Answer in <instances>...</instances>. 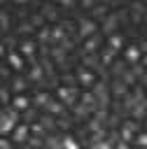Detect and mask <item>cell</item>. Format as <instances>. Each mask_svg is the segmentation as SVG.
I'll list each match as a JSON object with an SVG mask.
<instances>
[{
    "mask_svg": "<svg viewBox=\"0 0 147 149\" xmlns=\"http://www.w3.org/2000/svg\"><path fill=\"white\" fill-rule=\"evenodd\" d=\"M0 2H7V0H0Z\"/></svg>",
    "mask_w": 147,
    "mask_h": 149,
    "instance_id": "obj_38",
    "label": "cell"
},
{
    "mask_svg": "<svg viewBox=\"0 0 147 149\" xmlns=\"http://www.w3.org/2000/svg\"><path fill=\"white\" fill-rule=\"evenodd\" d=\"M2 54H5V47H2V44H0V56H2Z\"/></svg>",
    "mask_w": 147,
    "mask_h": 149,
    "instance_id": "obj_34",
    "label": "cell"
},
{
    "mask_svg": "<svg viewBox=\"0 0 147 149\" xmlns=\"http://www.w3.org/2000/svg\"><path fill=\"white\" fill-rule=\"evenodd\" d=\"M140 142H142V144H147V135H140Z\"/></svg>",
    "mask_w": 147,
    "mask_h": 149,
    "instance_id": "obj_33",
    "label": "cell"
},
{
    "mask_svg": "<svg viewBox=\"0 0 147 149\" xmlns=\"http://www.w3.org/2000/svg\"><path fill=\"white\" fill-rule=\"evenodd\" d=\"M30 133H35V135H42V133H44V126H42V123H33V126H30Z\"/></svg>",
    "mask_w": 147,
    "mask_h": 149,
    "instance_id": "obj_24",
    "label": "cell"
},
{
    "mask_svg": "<svg viewBox=\"0 0 147 149\" xmlns=\"http://www.w3.org/2000/svg\"><path fill=\"white\" fill-rule=\"evenodd\" d=\"M114 28H117V16H107L105 23H103V30H105V33H112Z\"/></svg>",
    "mask_w": 147,
    "mask_h": 149,
    "instance_id": "obj_7",
    "label": "cell"
},
{
    "mask_svg": "<svg viewBox=\"0 0 147 149\" xmlns=\"http://www.w3.org/2000/svg\"><path fill=\"white\" fill-rule=\"evenodd\" d=\"M142 49H145V51H147V42H145V44H142Z\"/></svg>",
    "mask_w": 147,
    "mask_h": 149,
    "instance_id": "obj_36",
    "label": "cell"
},
{
    "mask_svg": "<svg viewBox=\"0 0 147 149\" xmlns=\"http://www.w3.org/2000/svg\"><path fill=\"white\" fill-rule=\"evenodd\" d=\"M58 2H61V5H63V7H68V5H70V2H72V0H58Z\"/></svg>",
    "mask_w": 147,
    "mask_h": 149,
    "instance_id": "obj_32",
    "label": "cell"
},
{
    "mask_svg": "<svg viewBox=\"0 0 147 149\" xmlns=\"http://www.w3.org/2000/svg\"><path fill=\"white\" fill-rule=\"evenodd\" d=\"M28 130H30L28 126H14V140L16 142H23L28 137Z\"/></svg>",
    "mask_w": 147,
    "mask_h": 149,
    "instance_id": "obj_3",
    "label": "cell"
},
{
    "mask_svg": "<svg viewBox=\"0 0 147 149\" xmlns=\"http://www.w3.org/2000/svg\"><path fill=\"white\" fill-rule=\"evenodd\" d=\"M9 28V16L5 12H0V30H7Z\"/></svg>",
    "mask_w": 147,
    "mask_h": 149,
    "instance_id": "obj_18",
    "label": "cell"
},
{
    "mask_svg": "<svg viewBox=\"0 0 147 149\" xmlns=\"http://www.w3.org/2000/svg\"><path fill=\"white\" fill-rule=\"evenodd\" d=\"M14 107H16V109H26V107H28V100H26L23 95H16V98H14Z\"/></svg>",
    "mask_w": 147,
    "mask_h": 149,
    "instance_id": "obj_15",
    "label": "cell"
},
{
    "mask_svg": "<svg viewBox=\"0 0 147 149\" xmlns=\"http://www.w3.org/2000/svg\"><path fill=\"white\" fill-rule=\"evenodd\" d=\"M33 28H35L33 23H21V28H19V30H21V33H30Z\"/></svg>",
    "mask_w": 147,
    "mask_h": 149,
    "instance_id": "obj_26",
    "label": "cell"
},
{
    "mask_svg": "<svg viewBox=\"0 0 147 149\" xmlns=\"http://www.w3.org/2000/svg\"><path fill=\"white\" fill-rule=\"evenodd\" d=\"M0 100H2V102H7V100H9V95H7V91H0Z\"/></svg>",
    "mask_w": 147,
    "mask_h": 149,
    "instance_id": "obj_29",
    "label": "cell"
},
{
    "mask_svg": "<svg viewBox=\"0 0 147 149\" xmlns=\"http://www.w3.org/2000/svg\"><path fill=\"white\" fill-rule=\"evenodd\" d=\"M47 40H51V30L42 28V30H40V42H47Z\"/></svg>",
    "mask_w": 147,
    "mask_h": 149,
    "instance_id": "obj_23",
    "label": "cell"
},
{
    "mask_svg": "<svg viewBox=\"0 0 147 149\" xmlns=\"http://www.w3.org/2000/svg\"><path fill=\"white\" fill-rule=\"evenodd\" d=\"M114 54H117L114 49H107V51L103 54V63H105V65H110V63H112V58H114Z\"/></svg>",
    "mask_w": 147,
    "mask_h": 149,
    "instance_id": "obj_17",
    "label": "cell"
},
{
    "mask_svg": "<svg viewBox=\"0 0 147 149\" xmlns=\"http://www.w3.org/2000/svg\"><path fill=\"white\" fill-rule=\"evenodd\" d=\"M30 79H42V68H40V65H35V68L30 70Z\"/></svg>",
    "mask_w": 147,
    "mask_h": 149,
    "instance_id": "obj_21",
    "label": "cell"
},
{
    "mask_svg": "<svg viewBox=\"0 0 147 149\" xmlns=\"http://www.w3.org/2000/svg\"><path fill=\"white\" fill-rule=\"evenodd\" d=\"M30 23H33V26H35V28H37V26H42V23H44V14H35V16H33V21H30Z\"/></svg>",
    "mask_w": 147,
    "mask_h": 149,
    "instance_id": "obj_22",
    "label": "cell"
},
{
    "mask_svg": "<svg viewBox=\"0 0 147 149\" xmlns=\"http://www.w3.org/2000/svg\"><path fill=\"white\" fill-rule=\"evenodd\" d=\"M63 37H65V33H63V28H61V26L51 28V42H56V44H58V42H61Z\"/></svg>",
    "mask_w": 147,
    "mask_h": 149,
    "instance_id": "obj_8",
    "label": "cell"
},
{
    "mask_svg": "<svg viewBox=\"0 0 147 149\" xmlns=\"http://www.w3.org/2000/svg\"><path fill=\"white\" fill-rule=\"evenodd\" d=\"M133 79H135V74H131V72H126V77H124V81H126V84H131Z\"/></svg>",
    "mask_w": 147,
    "mask_h": 149,
    "instance_id": "obj_28",
    "label": "cell"
},
{
    "mask_svg": "<svg viewBox=\"0 0 147 149\" xmlns=\"http://www.w3.org/2000/svg\"><path fill=\"white\" fill-rule=\"evenodd\" d=\"M21 51H23L26 56H33V51H35V44H33V42H23V44H21Z\"/></svg>",
    "mask_w": 147,
    "mask_h": 149,
    "instance_id": "obj_16",
    "label": "cell"
},
{
    "mask_svg": "<svg viewBox=\"0 0 147 149\" xmlns=\"http://www.w3.org/2000/svg\"><path fill=\"white\" fill-rule=\"evenodd\" d=\"M133 130H135V123H126L124 130H121V137H124V140H131V137H133Z\"/></svg>",
    "mask_w": 147,
    "mask_h": 149,
    "instance_id": "obj_13",
    "label": "cell"
},
{
    "mask_svg": "<svg viewBox=\"0 0 147 149\" xmlns=\"http://www.w3.org/2000/svg\"><path fill=\"white\" fill-rule=\"evenodd\" d=\"M138 58H140V51H138L135 47H128V49H126V61H128V63H138Z\"/></svg>",
    "mask_w": 147,
    "mask_h": 149,
    "instance_id": "obj_6",
    "label": "cell"
},
{
    "mask_svg": "<svg viewBox=\"0 0 147 149\" xmlns=\"http://www.w3.org/2000/svg\"><path fill=\"white\" fill-rule=\"evenodd\" d=\"M96 63H98V54L96 51H89L84 56V65H96Z\"/></svg>",
    "mask_w": 147,
    "mask_h": 149,
    "instance_id": "obj_14",
    "label": "cell"
},
{
    "mask_svg": "<svg viewBox=\"0 0 147 149\" xmlns=\"http://www.w3.org/2000/svg\"><path fill=\"white\" fill-rule=\"evenodd\" d=\"M145 19H147V14H145Z\"/></svg>",
    "mask_w": 147,
    "mask_h": 149,
    "instance_id": "obj_39",
    "label": "cell"
},
{
    "mask_svg": "<svg viewBox=\"0 0 147 149\" xmlns=\"http://www.w3.org/2000/svg\"><path fill=\"white\" fill-rule=\"evenodd\" d=\"M142 63H145V65H147V56H145V61H142Z\"/></svg>",
    "mask_w": 147,
    "mask_h": 149,
    "instance_id": "obj_37",
    "label": "cell"
},
{
    "mask_svg": "<svg viewBox=\"0 0 147 149\" xmlns=\"http://www.w3.org/2000/svg\"><path fill=\"white\" fill-rule=\"evenodd\" d=\"M51 56H54V61H58V63H63V58H65V49L58 44V47H54L51 49Z\"/></svg>",
    "mask_w": 147,
    "mask_h": 149,
    "instance_id": "obj_10",
    "label": "cell"
},
{
    "mask_svg": "<svg viewBox=\"0 0 147 149\" xmlns=\"http://www.w3.org/2000/svg\"><path fill=\"white\" fill-rule=\"evenodd\" d=\"M93 79H96V77H93L91 70H79V81H82V84L89 86V84H93Z\"/></svg>",
    "mask_w": 147,
    "mask_h": 149,
    "instance_id": "obj_4",
    "label": "cell"
},
{
    "mask_svg": "<svg viewBox=\"0 0 147 149\" xmlns=\"http://www.w3.org/2000/svg\"><path fill=\"white\" fill-rule=\"evenodd\" d=\"M98 42H100V40H98L96 35H89V40H86V51H96V49H98Z\"/></svg>",
    "mask_w": 147,
    "mask_h": 149,
    "instance_id": "obj_11",
    "label": "cell"
},
{
    "mask_svg": "<svg viewBox=\"0 0 147 149\" xmlns=\"http://www.w3.org/2000/svg\"><path fill=\"white\" fill-rule=\"evenodd\" d=\"M0 147H9V142H7V140H2V137H0Z\"/></svg>",
    "mask_w": 147,
    "mask_h": 149,
    "instance_id": "obj_31",
    "label": "cell"
},
{
    "mask_svg": "<svg viewBox=\"0 0 147 149\" xmlns=\"http://www.w3.org/2000/svg\"><path fill=\"white\" fill-rule=\"evenodd\" d=\"M58 98H61L63 102H75V98H77V88H72V86H63V88H58Z\"/></svg>",
    "mask_w": 147,
    "mask_h": 149,
    "instance_id": "obj_1",
    "label": "cell"
},
{
    "mask_svg": "<svg viewBox=\"0 0 147 149\" xmlns=\"http://www.w3.org/2000/svg\"><path fill=\"white\" fill-rule=\"evenodd\" d=\"M12 86H14V91H23V88H26V81H23V79H14Z\"/></svg>",
    "mask_w": 147,
    "mask_h": 149,
    "instance_id": "obj_25",
    "label": "cell"
},
{
    "mask_svg": "<svg viewBox=\"0 0 147 149\" xmlns=\"http://www.w3.org/2000/svg\"><path fill=\"white\" fill-rule=\"evenodd\" d=\"M9 65H12V68H21V65H23V61H21V56H19L16 51L9 54Z\"/></svg>",
    "mask_w": 147,
    "mask_h": 149,
    "instance_id": "obj_12",
    "label": "cell"
},
{
    "mask_svg": "<svg viewBox=\"0 0 147 149\" xmlns=\"http://www.w3.org/2000/svg\"><path fill=\"white\" fill-rule=\"evenodd\" d=\"M42 126H44V128H51V126H54V121H51L49 116H44V119H42Z\"/></svg>",
    "mask_w": 147,
    "mask_h": 149,
    "instance_id": "obj_27",
    "label": "cell"
},
{
    "mask_svg": "<svg viewBox=\"0 0 147 149\" xmlns=\"http://www.w3.org/2000/svg\"><path fill=\"white\" fill-rule=\"evenodd\" d=\"M16 2H19V5H23V2H28V0H16Z\"/></svg>",
    "mask_w": 147,
    "mask_h": 149,
    "instance_id": "obj_35",
    "label": "cell"
},
{
    "mask_svg": "<svg viewBox=\"0 0 147 149\" xmlns=\"http://www.w3.org/2000/svg\"><path fill=\"white\" fill-rule=\"evenodd\" d=\"M47 102H49V95L47 93H37L35 95V105H47Z\"/></svg>",
    "mask_w": 147,
    "mask_h": 149,
    "instance_id": "obj_19",
    "label": "cell"
},
{
    "mask_svg": "<svg viewBox=\"0 0 147 149\" xmlns=\"http://www.w3.org/2000/svg\"><path fill=\"white\" fill-rule=\"evenodd\" d=\"M93 30H96V23L91 19H84L79 23V37H89V35H93Z\"/></svg>",
    "mask_w": 147,
    "mask_h": 149,
    "instance_id": "obj_2",
    "label": "cell"
},
{
    "mask_svg": "<svg viewBox=\"0 0 147 149\" xmlns=\"http://www.w3.org/2000/svg\"><path fill=\"white\" fill-rule=\"evenodd\" d=\"M93 2H96V0H82V5H84V7H91Z\"/></svg>",
    "mask_w": 147,
    "mask_h": 149,
    "instance_id": "obj_30",
    "label": "cell"
},
{
    "mask_svg": "<svg viewBox=\"0 0 147 149\" xmlns=\"http://www.w3.org/2000/svg\"><path fill=\"white\" fill-rule=\"evenodd\" d=\"M121 44H124L121 35H117V33H114V35H110V49H114V51H117V49H121Z\"/></svg>",
    "mask_w": 147,
    "mask_h": 149,
    "instance_id": "obj_9",
    "label": "cell"
},
{
    "mask_svg": "<svg viewBox=\"0 0 147 149\" xmlns=\"http://www.w3.org/2000/svg\"><path fill=\"white\" fill-rule=\"evenodd\" d=\"M42 14H44L47 19H58V16H56V12H54V7H49V5L42 9Z\"/></svg>",
    "mask_w": 147,
    "mask_h": 149,
    "instance_id": "obj_20",
    "label": "cell"
},
{
    "mask_svg": "<svg viewBox=\"0 0 147 149\" xmlns=\"http://www.w3.org/2000/svg\"><path fill=\"white\" fill-rule=\"evenodd\" d=\"M47 109H49L51 116H61L63 114V105L61 102H47Z\"/></svg>",
    "mask_w": 147,
    "mask_h": 149,
    "instance_id": "obj_5",
    "label": "cell"
}]
</instances>
